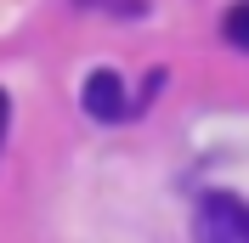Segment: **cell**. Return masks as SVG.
I'll return each mask as SVG.
<instances>
[{"label": "cell", "instance_id": "cell-1", "mask_svg": "<svg viewBox=\"0 0 249 243\" xmlns=\"http://www.w3.org/2000/svg\"><path fill=\"white\" fill-rule=\"evenodd\" d=\"M198 238L204 243H249V204L232 192H210L198 204Z\"/></svg>", "mask_w": 249, "mask_h": 243}, {"label": "cell", "instance_id": "cell-2", "mask_svg": "<svg viewBox=\"0 0 249 243\" xmlns=\"http://www.w3.org/2000/svg\"><path fill=\"white\" fill-rule=\"evenodd\" d=\"M85 113L91 119H119L124 113V85L113 68H96L91 79H85Z\"/></svg>", "mask_w": 249, "mask_h": 243}, {"label": "cell", "instance_id": "cell-3", "mask_svg": "<svg viewBox=\"0 0 249 243\" xmlns=\"http://www.w3.org/2000/svg\"><path fill=\"white\" fill-rule=\"evenodd\" d=\"M221 34H227L238 51H249V0H244V6H232V12L221 17Z\"/></svg>", "mask_w": 249, "mask_h": 243}, {"label": "cell", "instance_id": "cell-4", "mask_svg": "<svg viewBox=\"0 0 249 243\" xmlns=\"http://www.w3.org/2000/svg\"><path fill=\"white\" fill-rule=\"evenodd\" d=\"M0 130H6V96H0Z\"/></svg>", "mask_w": 249, "mask_h": 243}]
</instances>
